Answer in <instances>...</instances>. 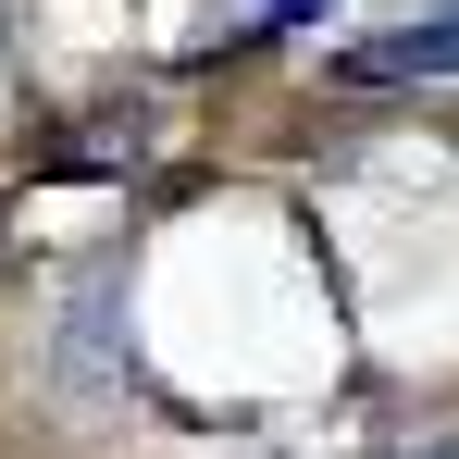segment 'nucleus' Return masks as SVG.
I'll return each instance as SVG.
<instances>
[{
	"label": "nucleus",
	"instance_id": "nucleus-2",
	"mask_svg": "<svg viewBox=\"0 0 459 459\" xmlns=\"http://www.w3.org/2000/svg\"><path fill=\"white\" fill-rule=\"evenodd\" d=\"M323 13H348V0H261V25H323Z\"/></svg>",
	"mask_w": 459,
	"mask_h": 459
},
{
	"label": "nucleus",
	"instance_id": "nucleus-1",
	"mask_svg": "<svg viewBox=\"0 0 459 459\" xmlns=\"http://www.w3.org/2000/svg\"><path fill=\"white\" fill-rule=\"evenodd\" d=\"M335 75H360V87L459 75V0H447V13H422V25H385V38H360V50H335Z\"/></svg>",
	"mask_w": 459,
	"mask_h": 459
}]
</instances>
